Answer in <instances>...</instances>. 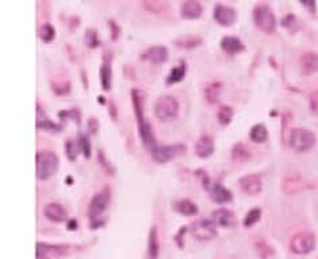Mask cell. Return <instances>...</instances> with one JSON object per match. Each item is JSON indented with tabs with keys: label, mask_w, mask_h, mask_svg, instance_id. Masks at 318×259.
<instances>
[{
	"label": "cell",
	"mask_w": 318,
	"mask_h": 259,
	"mask_svg": "<svg viewBox=\"0 0 318 259\" xmlns=\"http://www.w3.org/2000/svg\"><path fill=\"white\" fill-rule=\"evenodd\" d=\"M58 157L50 151H41L37 154V177L39 180H49L58 169Z\"/></svg>",
	"instance_id": "6da1fadb"
},
{
	"label": "cell",
	"mask_w": 318,
	"mask_h": 259,
	"mask_svg": "<svg viewBox=\"0 0 318 259\" xmlns=\"http://www.w3.org/2000/svg\"><path fill=\"white\" fill-rule=\"evenodd\" d=\"M180 111V104L176 97L162 96L155 103V115L162 122H170L174 120Z\"/></svg>",
	"instance_id": "7a4b0ae2"
},
{
	"label": "cell",
	"mask_w": 318,
	"mask_h": 259,
	"mask_svg": "<svg viewBox=\"0 0 318 259\" xmlns=\"http://www.w3.org/2000/svg\"><path fill=\"white\" fill-rule=\"evenodd\" d=\"M315 145V135L306 128H294L290 134V146L297 153H306Z\"/></svg>",
	"instance_id": "3957f363"
},
{
	"label": "cell",
	"mask_w": 318,
	"mask_h": 259,
	"mask_svg": "<svg viewBox=\"0 0 318 259\" xmlns=\"http://www.w3.org/2000/svg\"><path fill=\"white\" fill-rule=\"evenodd\" d=\"M315 238L313 234L306 231L298 232L290 239V250L298 255H306L314 250Z\"/></svg>",
	"instance_id": "277c9868"
},
{
	"label": "cell",
	"mask_w": 318,
	"mask_h": 259,
	"mask_svg": "<svg viewBox=\"0 0 318 259\" xmlns=\"http://www.w3.org/2000/svg\"><path fill=\"white\" fill-rule=\"evenodd\" d=\"M253 18H255V23L261 30L265 33H274L276 27V19L275 15L272 14L270 7L267 6H257L253 12Z\"/></svg>",
	"instance_id": "5b68a950"
},
{
	"label": "cell",
	"mask_w": 318,
	"mask_h": 259,
	"mask_svg": "<svg viewBox=\"0 0 318 259\" xmlns=\"http://www.w3.org/2000/svg\"><path fill=\"white\" fill-rule=\"evenodd\" d=\"M109 198H111V196H109L108 190H103V192L95 194V197L92 198V202L89 204V216L92 220L99 219L105 212V209L108 208V204H109Z\"/></svg>",
	"instance_id": "8992f818"
},
{
	"label": "cell",
	"mask_w": 318,
	"mask_h": 259,
	"mask_svg": "<svg viewBox=\"0 0 318 259\" xmlns=\"http://www.w3.org/2000/svg\"><path fill=\"white\" fill-rule=\"evenodd\" d=\"M306 186V182L302 178V176H299L297 173H292L286 176L282 184V189L288 196H294V194L301 193Z\"/></svg>",
	"instance_id": "52a82bcc"
},
{
	"label": "cell",
	"mask_w": 318,
	"mask_h": 259,
	"mask_svg": "<svg viewBox=\"0 0 318 259\" xmlns=\"http://www.w3.org/2000/svg\"><path fill=\"white\" fill-rule=\"evenodd\" d=\"M192 232L198 240L213 239L217 234L216 223L211 220H198L196 224H193Z\"/></svg>",
	"instance_id": "ba28073f"
},
{
	"label": "cell",
	"mask_w": 318,
	"mask_h": 259,
	"mask_svg": "<svg viewBox=\"0 0 318 259\" xmlns=\"http://www.w3.org/2000/svg\"><path fill=\"white\" fill-rule=\"evenodd\" d=\"M299 69L303 76H311L318 72V53L306 51L299 58Z\"/></svg>",
	"instance_id": "9c48e42d"
},
{
	"label": "cell",
	"mask_w": 318,
	"mask_h": 259,
	"mask_svg": "<svg viewBox=\"0 0 318 259\" xmlns=\"http://www.w3.org/2000/svg\"><path fill=\"white\" fill-rule=\"evenodd\" d=\"M240 188L249 196H256L262 192V180L257 174H248L240 178Z\"/></svg>",
	"instance_id": "30bf717a"
},
{
	"label": "cell",
	"mask_w": 318,
	"mask_h": 259,
	"mask_svg": "<svg viewBox=\"0 0 318 259\" xmlns=\"http://www.w3.org/2000/svg\"><path fill=\"white\" fill-rule=\"evenodd\" d=\"M213 16L221 26H229L236 19V11L232 7H228L224 4H217L215 7Z\"/></svg>",
	"instance_id": "8fae6325"
},
{
	"label": "cell",
	"mask_w": 318,
	"mask_h": 259,
	"mask_svg": "<svg viewBox=\"0 0 318 259\" xmlns=\"http://www.w3.org/2000/svg\"><path fill=\"white\" fill-rule=\"evenodd\" d=\"M43 213L45 216L49 219V220L54 221V223H62L68 219V212L66 209L62 207V205L57 204V203H50L45 207L43 209Z\"/></svg>",
	"instance_id": "7c38bea8"
},
{
	"label": "cell",
	"mask_w": 318,
	"mask_h": 259,
	"mask_svg": "<svg viewBox=\"0 0 318 259\" xmlns=\"http://www.w3.org/2000/svg\"><path fill=\"white\" fill-rule=\"evenodd\" d=\"M176 155V147L174 146H155L151 147V157L158 163H165Z\"/></svg>",
	"instance_id": "4fadbf2b"
},
{
	"label": "cell",
	"mask_w": 318,
	"mask_h": 259,
	"mask_svg": "<svg viewBox=\"0 0 318 259\" xmlns=\"http://www.w3.org/2000/svg\"><path fill=\"white\" fill-rule=\"evenodd\" d=\"M215 151V143L209 135L201 136L196 143V154L199 158H208Z\"/></svg>",
	"instance_id": "5bb4252c"
},
{
	"label": "cell",
	"mask_w": 318,
	"mask_h": 259,
	"mask_svg": "<svg viewBox=\"0 0 318 259\" xmlns=\"http://www.w3.org/2000/svg\"><path fill=\"white\" fill-rule=\"evenodd\" d=\"M169 57V51H167V47L165 46H153L150 47L149 50L144 53L143 58L149 60L150 62L153 64H162L165 62Z\"/></svg>",
	"instance_id": "9a60e30c"
},
{
	"label": "cell",
	"mask_w": 318,
	"mask_h": 259,
	"mask_svg": "<svg viewBox=\"0 0 318 259\" xmlns=\"http://www.w3.org/2000/svg\"><path fill=\"white\" fill-rule=\"evenodd\" d=\"M181 14L188 19H196L203 14V7L198 3V0H186L181 7Z\"/></svg>",
	"instance_id": "2e32d148"
},
{
	"label": "cell",
	"mask_w": 318,
	"mask_h": 259,
	"mask_svg": "<svg viewBox=\"0 0 318 259\" xmlns=\"http://www.w3.org/2000/svg\"><path fill=\"white\" fill-rule=\"evenodd\" d=\"M213 220H215L216 225H220V227H224V228H229V227L235 224L234 213L225 208L215 211L213 212Z\"/></svg>",
	"instance_id": "e0dca14e"
},
{
	"label": "cell",
	"mask_w": 318,
	"mask_h": 259,
	"mask_svg": "<svg viewBox=\"0 0 318 259\" xmlns=\"http://www.w3.org/2000/svg\"><path fill=\"white\" fill-rule=\"evenodd\" d=\"M221 47L229 54H236L239 51L244 50V45L236 37H224L221 39Z\"/></svg>",
	"instance_id": "ac0fdd59"
},
{
	"label": "cell",
	"mask_w": 318,
	"mask_h": 259,
	"mask_svg": "<svg viewBox=\"0 0 318 259\" xmlns=\"http://www.w3.org/2000/svg\"><path fill=\"white\" fill-rule=\"evenodd\" d=\"M209 190H211L212 198L216 203L224 204V203H229L232 200V193L228 189H225L224 186L220 185V184H215L212 188H209Z\"/></svg>",
	"instance_id": "d6986e66"
},
{
	"label": "cell",
	"mask_w": 318,
	"mask_h": 259,
	"mask_svg": "<svg viewBox=\"0 0 318 259\" xmlns=\"http://www.w3.org/2000/svg\"><path fill=\"white\" fill-rule=\"evenodd\" d=\"M139 135H140L143 143L146 145V146H155V140H154V134L153 130H151V126L144 119L139 120Z\"/></svg>",
	"instance_id": "ffe728a7"
},
{
	"label": "cell",
	"mask_w": 318,
	"mask_h": 259,
	"mask_svg": "<svg viewBox=\"0 0 318 259\" xmlns=\"http://www.w3.org/2000/svg\"><path fill=\"white\" fill-rule=\"evenodd\" d=\"M149 255L150 259H158V255H159V240H158V234L155 227H153L150 231Z\"/></svg>",
	"instance_id": "44dd1931"
},
{
	"label": "cell",
	"mask_w": 318,
	"mask_h": 259,
	"mask_svg": "<svg viewBox=\"0 0 318 259\" xmlns=\"http://www.w3.org/2000/svg\"><path fill=\"white\" fill-rule=\"evenodd\" d=\"M267 128L263 126V124H256V126H253L251 128V131H249V138L253 140V142H256V143H263L266 139H267Z\"/></svg>",
	"instance_id": "7402d4cb"
},
{
	"label": "cell",
	"mask_w": 318,
	"mask_h": 259,
	"mask_svg": "<svg viewBox=\"0 0 318 259\" xmlns=\"http://www.w3.org/2000/svg\"><path fill=\"white\" fill-rule=\"evenodd\" d=\"M249 157H251V154H249L248 147L243 143L236 145L232 150V158L236 162H245V161H248Z\"/></svg>",
	"instance_id": "603a6c76"
},
{
	"label": "cell",
	"mask_w": 318,
	"mask_h": 259,
	"mask_svg": "<svg viewBox=\"0 0 318 259\" xmlns=\"http://www.w3.org/2000/svg\"><path fill=\"white\" fill-rule=\"evenodd\" d=\"M220 92H221V85L219 82H212L205 89V96H207V100L211 103V104H215L219 101Z\"/></svg>",
	"instance_id": "cb8c5ba5"
},
{
	"label": "cell",
	"mask_w": 318,
	"mask_h": 259,
	"mask_svg": "<svg viewBox=\"0 0 318 259\" xmlns=\"http://www.w3.org/2000/svg\"><path fill=\"white\" fill-rule=\"evenodd\" d=\"M177 211L182 215H186V216H193V215H196L198 209H197V205L190 200H182L177 204Z\"/></svg>",
	"instance_id": "d4e9b609"
},
{
	"label": "cell",
	"mask_w": 318,
	"mask_h": 259,
	"mask_svg": "<svg viewBox=\"0 0 318 259\" xmlns=\"http://www.w3.org/2000/svg\"><path fill=\"white\" fill-rule=\"evenodd\" d=\"M199 42H201V38H199V37H194V35H185V37H181V38L177 39L176 45L180 47L189 49V47L197 46Z\"/></svg>",
	"instance_id": "484cf974"
},
{
	"label": "cell",
	"mask_w": 318,
	"mask_h": 259,
	"mask_svg": "<svg viewBox=\"0 0 318 259\" xmlns=\"http://www.w3.org/2000/svg\"><path fill=\"white\" fill-rule=\"evenodd\" d=\"M217 118H219L220 123H221L222 126H225V124L229 123L230 120H232V118H234V109L230 108V107L224 105V107H221V108L219 109Z\"/></svg>",
	"instance_id": "4316f807"
},
{
	"label": "cell",
	"mask_w": 318,
	"mask_h": 259,
	"mask_svg": "<svg viewBox=\"0 0 318 259\" xmlns=\"http://www.w3.org/2000/svg\"><path fill=\"white\" fill-rule=\"evenodd\" d=\"M185 72H186V68H185V65H181V66H177V68H174V69L170 72L169 78H167V82H169V84H174V82L181 81V80L185 77Z\"/></svg>",
	"instance_id": "83f0119b"
},
{
	"label": "cell",
	"mask_w": 318,
	"mask_h": 259,
	"mask_svg": "<svg viewBox=\"0 0 318 259\" xmlns=\"http://www.w3.org/2000/svg\"><path fill=\"white\" fill-rule=\"evenodd\" d=\"M261 216H262L261 209H257V208L251 209V211L247 213V216L244 217V225L245 227H251V225H253L255 223L259 221Z\"/></svg>",
	"instance_id": "f1b7e54d"
},
{
	"label": "cell",
	"mask_w": 318,
	"mask_h": 259,
	"mask_svg": "<svg viewBox=\"0 0 318 259\" xmlns=\"http://www.w3.org/2000/svg\"><path fill=\"white\" fill-rule=\"evenodd\" d=\"M144 4L149 10L155 12L163 11L166 8V0H144Z\"/></svg>",
	"instance_id": "f546056e"
},
{
	"label": "cell",
	"mask_w": 318,
	"mask_h": 259,
	"mask_svg": "<svg viewBox=\"0 0 318 259\" xmlns=\"http://www.w3.org/2000/svg\"><path fill=\"white\" fill-rule=\"evenodd\" d=\"M100 76H101V84L104 89L111 88V69L107 65H104L100 70Z\"/></svg>",
	"instance_id": "4dcf8cb0"
},
{
	"label": "cell",
	"mask_w": 318,
	"mask_h": 259,
	"mask_svg": "<svg viewBox=\"0 0 318 259\" xmlns=\"http://www.w3.org/2000/svg\"><path fill=\"white\" fill-rule=\"evenodd\" d=\"M41 37L43 41H51L54 37V28L50 24H43L41 27Z\"/></svg>",
	"instance_id": "1f68e13d"
},
{
	"label": "cell",
	"mask_w": 318,
	"mask_h": 259,
	"mask_svg": "<svg viewBox=\"0 0 318 259\" xmlns=\"http://www.w3.org/2000/svg\"><path fill=\"white\" fill-rule=\"evenodd\" d=\"M78 143H80L81 149H82V151H84L85 157H89V155H91V146H89L88 139H86V138L82 135L80 138V142H78Z\"/></svg>",
	"instance_id": "d6a6232c"
},
{
	"label": "cell",
	"mask_w": 318,
	"mask_h": 259,
	"mask_svg": "<svg viewBox=\"0 0 318 259\" xmlns=\"http://www.w3.org/2000/svg\"><path fill=\"white\" fill-rule=\"evenodd\" d=\"M310 107H311V111L318 115V91H315V92L311 93Z\"/></svg>",
	"instance_id": "836d02e7"
},
{
	"label": "cell",
	"mask_w": 318,
	"mask_h": 259,
	"mask_svg": "<svg viewBox=\"0 0 318 259\" xmlns=\"http://www.w3.org/2000/svg\"><path fill=\"white\" fill-rule=\"evenodd\" d=\"M66 150H68V154H69V158L70 159H74L76 157V147H74L73 142H69V143L66 145Z\"/></svg>",
	"instance_id": "e575fe53"
},
{
	"label": "cell",
	"mask_w": 318,
	"mask_h": 259,
	"mask_svg": "<svg viewBox=\"0 0 318 259\" xmlns=\"http://www.w3.org/2000/svg\"><path fill=\"white\" fill-rule=\"evenodd\" d=\"M301 2H302V3H309L307 0H301Z\"/></svg>",
	"instance_id": "d590c367"
}]
</instances>
